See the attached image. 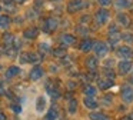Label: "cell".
<instances>
[{"label":"cell","mask_w":133,"mask_h":120,"mask_svg":"<svg viewBox=\"0 0 133 120\" xmlns=\"http://www.w3.org/2000/svg\"><path fill=\"white\" fill-rule=\"evenodd\" d=\"M120 96H122V100L124 103H132L133 102V87L129 84H124L122 87V91H120Z\"/></svg>","instance_id":"cell-1"},{"label":"cell","mask_w":133,"mask_h":120,"mask_svg":"<svg viewBox=\"0 0 133 120\" xmlns=\"http://www.w3.org/2000/svg\"><path fill=\"white\" fill-rule=\"evenodd\" d=\"M109 17H110V14H109V11H107L106 9H99V10L96 11V14H95V19H96V22H97L99 26L106 24L107 20H109Z\"/></svg>","instance_id":"cell-2"},{"label":"cell","mask_w":133,"mask_h":120,"mask_svg":"<svg viewBox=\"0 0 133 120\" xmlns=\"http://www.w3.org/2000/svg\"><path fill=\"white\" fill-rule=\"evenodd\" d=\"M83 7H86V3L83 0H70L67 4V11L69 13H75V11L82 10Z\"/></svg>","instance_id":"cell-3"},{"label":"cell","mask_w":133,"mask_h":120,"mask_svg":"<svg viewBox=\"0 0 133 120\" xmlns=\"http://www.w3.org/2000/svg\"><path fill=\"white\" fill-rule=\"evenodd\" d=\"M57 26H59V20L56 17H49V19L44 20L43 29H44V31H53L57 29Z\"/></svg>","instance_id":"cell-4"},{"label":"cell","mask_w":133,"mask_h":120,"mask_svg":"<svg viewBox=\"0 0 133 120\" xmlns=\"http://www.w3.org/2000/svg\"><path fill=\"white\" fill-rule=\"evenodd\" d=\"M117 69H119V73L124 76V74H127L133 69V64H132V62H130V60H122V62L119 63Z\"/></svg>","instance_id":"cell-5"},{"label":"cell","mask_w":133,"mask_h":120,"mask_svg":"<svg viewBox=\"0 0 133 120\" xmlns=\"http://www.w3.org/2000/svg\"><path fill=\"white\" fill-rule=\"evenodd\" d=\"M117 56L119 57H122V59H130L132 57V54H133V51H132V49L129 47V46H120V47L117 49Z\"/></svg>","instance_id":"cell-6"},{"label":"cell","mask_w":133,"mask_h":120,"mask_svg":"<svg viewBox=\"0 0 133 120\" xmlns=\"http://www.w3.org/2000/svg\"><path fill=\"white\" fill-rule=\"evenodd\" d=\"M93 46H95V51H96V54H97L99 57L104 56V54L107 53V50H109L107 44H106V43H103V42H97L96 44H93Z\"/></svg>","instance_id":"cell-7"},{"label":"cell","mask_w":133,"mask_h":120,"mask_svg":"<svg viewBox=\"0 0 133 120\" xmlns=\"http://www.w3.org/2000/svg\"><path fill=\"white\" fill-rule=\"evenodd\" d=\"M42 76H43V69L40 66H36V67L32 69V71H30V80L36 82V80L42 79Z\"/></svg>","instance_id":"cell-8"},{"label":"cell","mask_w":133,"mask_h":120,"mask_svg":"<svg viewBox=\"0 0 133 120\" xmlns=\"http://www.w3.org/2000/svg\"><path fill=\"white\" fill-rule=\"evenodd\" d=\"M83 103H84V106H86L87 109H96V107L99 106V103L96 102L95 97H90V96H86V97H84Z\"/></svg>","instance_id":"cell-9"},{"label":"cell","mask_w":133,"mask_h":120,"mask_svg":"<svg viewBox=\"0 0 133 120\" xmlns=\"http://www.w3.org/2000/svg\"><path fill=\"white\" fill-rule=\"evenodd\" d=\"M117 22L120 23L122 26H124V27H129L130 26V20H129V17L126 16V13H117Z\"/></svg>","instance_id":"cell-10"},{"label":"cell","mask_w":133,"mask_h":120,"mask_svg":"<svg viewBox=\"0 0 133 120\" xmlns=\"http://www.w3.org/2000/svg\"><path fill=\"white\" fill-rule=\"evenodd\" d=\"M93 44H95V43H93L90 39H84L83 42L80 43V50L82 51H89V50L93 49Z\"/></svg>","instance_id":"cell-11"},{"label":"cell","mask_w":133,"mask_h":120,"mask_svg":"<svg viewBox=\"0 0 133 120\" xmlns=\"http://www.w3.org/2000/svg\"><path fill=\"white\" fill-rule=\"evenodd\" d=\"M44 109H46V99H44L43 96L37 97V102H36V110H37L39 113H42Z\"/></svg>","instance_id":"cell-12"},{"label":"cell","mask_w":133,"mask_h":120,"mask_svg":"<svg viewBox=\"0 0 133 120\" xmlns=\"http://www.w3.org/2000/svg\"><path fill=\"white\" fill-rule=\"evenodd\" d=\"M37 34H39V30L36 27H29L24 30V37L26 39H35Z\"/></svg>","instance_id":"cell-13"},{"label":"cell","mask_w":133,"mask_h":120,"mask_svg":"<svg viewBox=\"0 0 133 120\" xmlns=\"http://www.w3.org/2000/svg\"><path fill=\"white\" fill-rule=\"evenodd\" d=\"M60 42L64 43V44H73V43H76V37L72 36V34H62Z\"/></svg>","instance_id":"cell-14"},{"label":"cell","mask_w":133,"mask_h":120,"mask_svg":"<svg viewBox=\"0 0 133 120\" xmlns=\"http://www.w3.org/2000/svg\"><path fill=\"white\" fill-rule=\"evenodd\" d=\"M90 120H109V117L106 116V114L100 113V111H93V113L89 114Z\"/></svg>","instance_id":"cell-15"},{"label":"cell","mask_w":133,"mask_h":120,"mask_svg":"<svg viewBox=\"0 0 133 120\" xmlns=\"http://www.w3.org/2000/svg\"><path fill=\"white\" fill-rule=\"evenodd\" d=\"M97 84H99V89H102V90H107L109 87H112V86H113V80H109V79L99 80Z\"/></svg>","instance_id":"cell-16"},{"label":"cell","mask_w":133,"mask_h":120,"mask_svg":"<svg viewBox=\"0 0 133 120\" xmlns=\"http://www.w3.org/2000/svg\"><path fill=\"white\" fill-rule=\"evenodd\" d=\"M115 4L117 9H129L132 6V0H116Z\"/></svg>","instance_id":"cell-17"},{"label":"cell","mask_w":133,"mask_h":120,"mask_svg":"<svg viewBox=\"0 0 133 120\" xmlns=\"http://www.w3.org/2000/svg\"><path fill=\"white\" fill-rule=\"evenodd\" d=\"M86 66L92 71L96 70V67H97V59H96V57H89V59L86 60Z\"/></svg>","instance_id":"cell-18"},{"label":"cell","mask_w":133,"mask_h":120,"mask_svg":"<svg viewBox=\"0 0 133 120\" xmlns=\"http://www.w3.org/2000/svg\"><path fill=\"white\" fill-rule=\"evenodd\" d=\"M96 93H97V89H96L95 86H86V89H84V94H86V96L95 97Z\"/></svg>","instance_id":"cell-19"},{"label":"cell","mask_w":133,"mask_h":120,"mask_svg":"<svg viewBox=\"0 0 133 120\" xmlns=\"http://www.w3.org/2000/svg\"><path fill=\"white\" fill-rule=\"evenodd\" d=\"M19 73H20V69H19L17 66H12V67L6 71V77H13V76H16V74H19Z\"/></svg>","instance_id":"cell-20"},{"label":"cell","mask_w":133,"mask_h":120,"mask_svg":"<svg viewBox=\"0 0 133 120\" xmlns=\"http://www.w3.org/2000/svg\"><path fill=\"white\" fill-rule=\"evenodd\" d=\"M56 119H57V110H56V109H50V110L47 111L44 120H56Z\"/></svg>","instance_id":"cell-21"},{"label":"cell","mask_w":133,"mask_h":120,"mask_svg":"<svg viewBox=\"0 0 133 120\" xmlns=\"http://www.w3.org/2000/svg\"><path fill=\"white\" fill-rule=\"evenodd\" d=\"M47 91H49V94L52 97H55V99H57V97H60V93H59V90L56 87H53V86H47Z\"/></svg>","instance_id":"cell-22"},{"label":"cell","mask_w":133,"mask_h":120,"mask_svg":"<svg viewBox=\"0 0 133 120\" xmlns=\"http://www.w3.org/2000/svg\"><path fill=\"white\" fill-rule=\"evenodd\" d=\"M109 40H110V44H116L120 40V34L119 33H109Z\"/></svg>","instance_id":"cell-23"},{"label":"cell","mask_w":133,"mask_h":120,"mask_svg":"<svg viewBox=\"0 0 133 120\" xmlns=\"http://www.w3.org/2000/svg\"><path fill=\"white\" fill-rule=\"evenodd\" d=\"M120 40H124V42L127 43H133V34L132 33H122L120 34Z\"/></svg>","instance_id":"cell-24"},{"label":"cell","mask_w":133,"mask_h":120,"mask_svg":"<svg viewBox=\"0 0 133 120\" xmlns=\"http://www.w3.org/2000/svg\"><path fill=\"white\" fill-rule=\"evenodd\" d=\"M10 24V19L7 16H0V27H7Z\"/></svg>","instance_id":"cell-25"},{"label":"cell","mask_w":133,"mask_h":120,"mask_svg":"<svg viewBox=\"0 0 133 120\" xmlns=\"http://www.w3.org/2000/svg\"><path fill=\"white\" fill-rule=\"evenodd\" d=\"M3 40H4V43H6V44H10L12 42H15V36H13V34H10V33H7V34H4Z\"/></svg>","instance_id":"cell-26"},{"label":"cell","mask_w":133,"mask_h":120,"mask_svg":"<svg viewBox=\"0 0 133 120\" xmlns=\"http://www.w3.org/2000/svg\"><path fill=\"white\" fill-rule=\"evenodd\" d=\"M76 109H77V102H76V100H72V102L69 103V111L70 113H75Z\"/></svg>","instance_id":"cell-27"},{"label":"cell","mask_w":133,"mask_h":120,"mask_svg":"<svg viewBox=\"0 0 133 120\" xmlns=\"http://www.w3.org/2000/svg\"><path fill=\"white\" fill-rule=\"evenodd\" d=\"M104 74H106V77H107L109 80H110V79H112V80L115 79V73H113L112 70L109 71V69H104Z\"/></svg>","instance_id":"cell-28"},{"label":"cell","mask_w":133,"mask_h":120,"mask_svg":"<svg viewBox=\"0 0 133 120\" xmlns=\"http://www.w3.org/2000/svg\"><path fill=\"white\" fill-rule=\"evenodd\" d=\"M97 3L100 6H103V7H106V6H109L112 3V0H97Z\"/></svg>","instance_id":"cell-29"},{"label":"cell","mask_w":133,"mask_h":120,"mask_svg":"<svg viewBox=\"0 0 133 120\" xmlns=\"http://www.w3.org/2000/svg\"><path fill=\"white\" fill-rule=\"evenodd\" d=\"M63 49H64V47H63ZM63 49H62V50H60V49L55 50V51H53V54H55V56H63V54H64V50H63Z\"/></svg>","instance_id":"cell-30"},{"label":"cell","mask_w":133,"mask_h":120,"mask_svg":"<svg viewBox=\"0 0 133 120\" xmlns=\"http://www.w3.org/2000/svg\"><path fill=\"white\" fill-rule=\"evenodd\" d=\"M12 110H13V111H16V113H20V111H22V107H20V106H15V104H12Z\"/></svg>","instance_id":"cell-31"},{"label":"cell","mask_w":133,"mask_h":120,"mask_svg":"<svg viewBox=\"0 0 133 120\" xmlns=\"http://www.w3.org/2000/svg\"><path fill=\"white\" fill-rule=\"evenodd\" d=\"M122 120H133V113H132V114H127V116H124Z\"/></svg>","instance_id":"cell-32"},{"label":"cell","mask_w":133,"mask_h":120,"mask_svg":"<svg viewBox=\"0 0 133 120\" xmlns=\"http://www.w3.org/2000/svg\"><path fill=\"white\" fill-rule=\"evenodd\" d=\"M0 120H6V114L3 111H0Z\"/></svg>","instance_id":"cell-33"},{"label":"cell","mask_w":133,"mask_h":120,"mask_svg":"<svg viewBox=\"0 0 133 120\" xmlns=\"http://www.w3.org/2000/svg\"><path fill=\"white\" fill-rule=\"evenodd\" d=\"M40 47H43V50H44V51H47V50H49V47H47V44H46V43L40 44Z\"/></svg>","instance_id":"cell-34"},{"label":"cell","mask_w":133,"mask_h":120,"mask_svg":"<svg viewBox=\"0 0 133 120\" xmlns=\"http://www.w3.org/2000/svg\"><path fill=\"white\" fill-rule=\"evenodd\" d=\"M2 2H3L4 4H12V3H13V0H2Z\"/></svg>","instance_id":"cell-35"},{"label":"cell","mask_w":133,"mask_h":120,"mask_svg":"<svg viewBox=\"0 0 133 120\" xmlns=\"http://www.w3.org/2000/svg\"><path fill=\"white\" fill-rule=\"evenodd\" d=\"M82 22H89V16H83V19H82Z\"/></svg>","instance_id":"cell-36"},{"label":"cell","mask_w":133,"mask_h":120,"mask_svg":"<svg viewBox=\"0 0 133 120\" xmlns=\"http://www.w3.org/2000/svg\"><path fill=\"white\" fill-rule=\"evenodd\" d=\"M15 2H17V3H24L26 0H15Z\"/></svg>","instance_id":"cell-37"},{"label":"cell","mask_w":133,"mask_h":120,"mask_svg":"<svg viewBox=\"0 0 133 120\" xmlns=\"http://www.w3.org/2000/svg\"><path fill=\"white\" fill-rule=\"evenodd\" d=\"M0 11H2V6H0Z\"/></svg>","instance_id":"cell-38"}]
</instances>
